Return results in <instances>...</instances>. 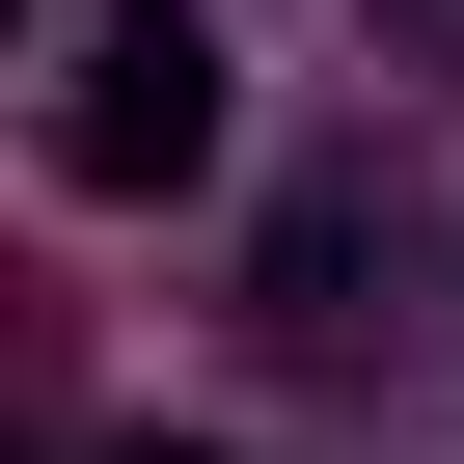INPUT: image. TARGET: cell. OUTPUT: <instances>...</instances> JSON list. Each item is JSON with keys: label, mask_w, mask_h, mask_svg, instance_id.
<instances>
[{"label": "cell", "mask_w": 464, "mask_h": 464, "mask_svg": "<svg viewBox=\"0 0 464 464\" xmlns=\"http://www.w3.org/2000/svg\"><path fill=\"white\" fill-rule=\"evenodd\" d=\"M382 28H437V55H464V0H382Z\"/></svg>", "instance_id": "2"}, {"label": "cell", "mask_w": 464, "mask_h": 464, "mask_svg": "<svg viewBox=\"0 0 464 464\" xmlns=\"http://www.w3.org/2000/svg\"><path fill=\"white\" fill-rule=\"evenodd\" d=\"M55 164L82 191H191L218 164V28H191V0H110V28L55 55Z\"/></svg>", "instance_id": "1"}, {"label": "cell", "mask_w": 464, "mask_h": 464, "mask_svg": "<svg viewBox=\"0 0 464 464\" xmlns=\"http://www.w3.org/2000/svg\"><path fill=\"white\" fill-rule=\"evenodd\" d=\"M137 464H191V437H137Z\"/></svg>", "instance_id": "3"}]
</instances>
